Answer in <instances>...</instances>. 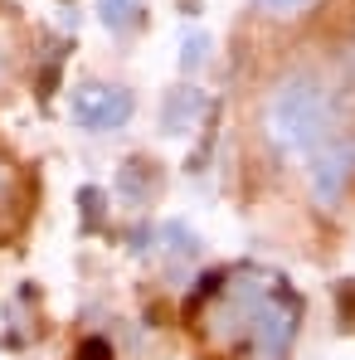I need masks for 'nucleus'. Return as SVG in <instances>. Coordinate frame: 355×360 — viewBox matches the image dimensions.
<instances>
[{
  "instance_id": "obj_10",
  "label": "nucleus",
  "mask_w": 355,
  "mask_h": 360,
  "mask_svg": "<svg viewBox=\"0 0 355 360\" xmlns=\"http://www.w3.org/2000/svg\"><path fill=\"white\" fill-rule=\"evenodd\" d=\"M78 214H83L88 229L103 224V195H98V185H83V190H78Z\"/></svg>"
},
{
  "instance_id": "obj_9",
  "label": "nucleus",
  "mask_w": 355,
  "mask_h": 360,
  "mask_svg": "<svg viewBox=\"0 0 355 360\" xmlns=\"http://www.w3.org/2000/svg\"><path fill=\"white\" fill-rule=\"evenodd\" d=\"M205 59H209V34H205V30H190V34H185V49H180V68L195 73Z\"/></svg>"
},
{
  "instance_id": "obj_1",
  "label": "nucleus",
  "mask_w": 355,
  "mask_h": 360,
  "mask_svg": "<svg viewBox=\"0 0 355 360\" xmlns=\"http://www.w3.org/2000/svg\"><path fill=\"white\" fill-rule=\"evenodd\" d=\"M336 98L316 73H292L263 98V131L283 151H316L336 127Z\"/></svg>"
},
{
  "instance_id": "obj_3",
  "label": "nucleus",
  "mask_w": 355,
  "mask_h": 360,
  "mask_svg": "<svg viewBox=\"0 0 355 360\" xmlns=\"http://www.w3.org/2000/svg\"><path fill=\"white\" fill-rule=\"evenodd\" d=\"M131 93L117 88V83H83L73 93V122L83 131H117L131 122Z\"/></svg>"
},
{
  "instance_id": "obj_7",
  "label": "nucleus",
  "mask_w": 355,
  "mask_h": 360,
  "mask_svg": "<svg viewBox=\"0 0 355 360\" xmlns=\"http://www.w3.org/2000/svg\"><path fill=\"white\" fill-rule=\"evenodd\" d=\"M98 15L112 34H131L141 30V0H98Z\"/></svg>"
},
{
  "instance_id": "obj_14",
  "label": "nucleus",
  "mask_w": 355,
  "mask_h": 360,
  "mask_svg": "<svg viewBox=\"0 0 355 360\" xmlns=\"http://www.w3.org/2000/svg\"><path fill=\"white\" fill-rule=\"evenodd\" d=\"M108 356H112V351H108V341H98V336L78 346V360H108Z\"/></svg>"
},
{
  "instance_id": "obj_5",
  "label": "nucleus",
  "mask_w": 355,
  "mask_h": 360,
  "mask_svg": "<svg viewBox=\"0 0 355 360\" xmlns=\"http://www.w3.org/2000/svg\"><path fill=\"white\" fill-rule=\"evenodd\" d=\"M205 108H209V98H205L200 88H190V83L171 88V93L161 98V136H185V131L200 122Z\"/></svg>"
},
{
  "instance_id": "obj_12",
  "label": "nucleus",
  "mask_w": 355,
  "mask_h": 360,
  "mask_svg": "<svg viewBox=\"0 0 355 360\" xmlns=\"http://www.w3.org/2000/svg\"><path fill=\"white\" fill-rule=\"evenodd\" d=\"M302 5H311V0H258L263 15H297Z\"/></svg>"
},
{
  "instance_id": "obj_11",
  "label": "nucleus",
  "mask_w": 355,
  "mask_h": 360,
  "mask_svg": "<svg viewBox=\"0 0 355 360\" xmlns=\"http://www.w3.org/2000/svg\"><path fill=\"white\" fill-rule=\"evenodd\" d=\"M336 302H341V321L355 331V283H341L336 288Z\"/></svg>"
},
{
  "instance_id": "obj_4",
  "label": "nucleus",
  "mask_w": 355,
  "mask_h": 360,
  "mask_svg": "<svg viewBox=\"0 0 355 360\" xmlns=\"http://www.w3.org/2000/svg\"><path fill=\"white\" fill-rule=\"evenodd\" d=\"M351 180H355V141H336V146L311 156V200H316V210H341Z\"/></svg>"
},
{
  "instance_id": "obj_8",
  "label": "nucleus",
  "mask_w": 355,
  "mask_h": 360,
  "mask_svg": "<svg viewBox=\"0 0 355 360\" xmlns=\"http://www.w3.org/2000/svg\"><path fill=\"white\" fill-rule=\"evenodd\" d=\"M15 68H20V39L10 34V25H5V15H0V88H10Z\"/></svg>"
},
{
  "instance_id": "obj_2",
  "label": "nucleus",
  "mask_w": 355,
  "mask_h": 360,
  "mask_svg": "<svg viewBox=\"0 0 355 360\" xmlns=\"http://www.w3.org/2000/svg\"><path fill=\"white\" fill-rule=\"evenodd\" d=\"M297 326H302V302H297V292L278 278V288L263 297L258 316H253V331H248V351H243V360H288Z\"/></svg>"
},
{
  "instance_id": "obj_6",
  "label": "nucleus",
  "mask_w": 355,
  "mask_h": 360,
  "mask_svg": "<svg viewBox=\"0 0 355 360\" xmlns=\"http://www.w3.org/2000/svg\"><path fill=\"white\" fill-rule=\"evenodd\" d=\"M156 190H161V166H156V161L131 156V161H122V166H117V195H122V205L141 210Z\"/></svg>"
},
{
  "instance_id": "obj_13",
  "label": "nucleus",
  "mask_w": 355,
  "mask_h": 360,
  "mask_svg": "<svg viewBox=\"0 0 355 360\" xmlns=\"http://www.w3.org/2000/svg\"><path fill=\"white\" fill-rule=\"evenodd\" d=\"M10 200H15V176H10V166H0V219H5Z\"/></svg>"
}]
</instances>
